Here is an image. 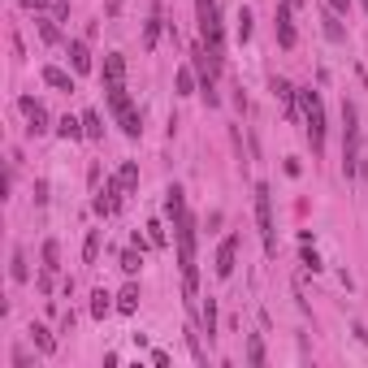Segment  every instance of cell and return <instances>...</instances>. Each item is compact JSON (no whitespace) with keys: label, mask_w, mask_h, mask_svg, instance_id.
Instances as JSON below:
<instances>
[{"label":"cell","mask_w":368,"mask_h":368,"mask_svg":"<svg viewBox=\"0 0 368 368\" xmlns=\"http://www.w3.org/2000/svg\"><path fill=\"white\" fill-rule=\"evenodd\" d=\"M174 238H178V269H182V286H186V307L195 312V290H199V265H195V217L182 213L174 221Z\"/></svg>","instance_id":"obj_1"},{"label":"cell","mask_w":368,"mask_h":368,"mask_svg":"<svg viewBox=\"0 0 368 368\" xmlns=\"http://www.w3.org/2000/svg\"><path fill=\"white\" fill-rule=\"evenodd\" d=\"M299 113H303V130H307V143L312 152H325V104H321V91L317 87H303L299 91Z\"/></svg>","instance_id":"obj_2"},{"label":"cell","mask_w":368,"mask_h":368,"mask_svg":"<svg viewBox=\"0 0 368 368\" xmlns=\"http://www.w3.org/2000/svg\"><path fill=\"white\" fill-rule=\"evenodd\" d=\"M359 161H364V152H359V113H355L351 100H342V174H347V182L359 174Z\"/></svg>","instance_id":"obj_3"},{"label":"cell","mask_w":368,"mask_h":368,"mask_svg":"<svg viewBox=\"0 0 368 368\" xmlns=\"http://www.w3.org/2000/svg\"><path fill=\"white\" fill-rule=\"evenodd\" d=\"M256 221H260V238H265V251L278 256V230H273V191L269 182H256Z\"/></svg>","instance_id":"obj_4"},{"label":"cell","mask_w":368,"mask_h":368,"mask_svg":"<svg viewBox=\"0 0 368 368\" xmlns=\"http://www.w3.org/2000/svg\"><path fill=\"white\" fill-rule=\"evenodd\" d=\"M195 14H199V39L208 48H217L221 52V9H217V0H195Z\"/></svg>","instance_id":"obj_5"},{"label":"cell","mask_w":368,"mask_h":368,"mask_svg":"<svg viewBox=\"0 0 368 368\" xmlns=\"http://www.w3.org/2000/svg\"><path fill=\"white\" fill-rule=\"evenodd\" d=\"M191 65H195V74H199V83H213L217 74H221V52L217 48H208V43H199L195 52H191Z\"/></svg>","instance_id":"obj_6"},{"label":"cell","mask_w":368,"mask_h":368,"mask_svg":"<svg viewBox=\"0 0 368 368\" xmlns=\"http://www.w3.org/2000/svg\"><path fill=\"white\" fill-rule=\"evenodd\" d=\"M122 195H126V186L117 182V174H113V178H104V191L95 195V213H100V217H113V213H117V204H122Z\"/></svg>","instance_id":"obj_7"},{"label":"cell","mask_w":368,"mask_h":368,"mask_svg":"<svg viewBox=\"0 0 368 368\" xmlns=\"http://www.w3.org/2000/svg\"><path fill=\"white\" fill-rule=\"evenodd\" d=\"M18 109H22V113H26V122H31V126H26L31 135H48V109H43V100L22 95V100H18Z\"/></svg>","instance_id":"obj_8"},{"label":"cell","mask_w":368,"mask_h":368,"mask_svg":"<svg viewBox=\"0 0 368 368\" xmlns=\"http://www.w3.org/2000/svg\"><path fill=\"white\" fill-rule=\"evenodd\" d=\"M290 9H295L290 0H282L278 14H273V31H278V43H282V48H295V39H299V35H295V18H290Z\"/></svg>","instance_id":"obj_9"},{"label":"cell","mask_w":368,"mask_h":368,"mask_svg":"<svg viewBox=\"0 0 368 368\" xmlns=\"http://www.w3.org/2000/svg\"><path fill=\"white\" fill-rule=\"evenodd\" d=\"M161 26H165V9H161V0H156V5H152V14H147V22H143V52H156Z\"/></svg>","instance_id":"obj_10"},{"label":"cell","mask_w":368,"mask_h":368,"mask_svg":"<svg viewBox=\"0 0 368 368\" xmlns=\"http://www.w3.org/2000/svg\"><path fill=\"white\" fill-rule=\"evenodd\" d=\"M234 265H238V238L230 234V238L217 247V265H213V269H217V278H230V273H234Z\"/></svg>","instance_id":"obj_11"},{"label":"cell","mask_w":368,"mask_h":368,"mask_svg":"<svg viewBox=\"0 0 368 368\" xmlns=\"http://www.w3.org/2000/svg\"><path fill=\"white\" fill-rule=\"evenodd\" d=\"M273 95L282 100V109H286V117L295 122V117H299V87H290L286 78H273Z\"/></svg>","instance_id":"obj_12"},{"label":"cell","mask_w":368,"mask_h":368,"mask_svg":"<svg viewBox=\"0 0 368 368\" xmlns=\"http://www.w3.org/2000/svg\"><path fill=\"white\" fill-rule=\"evenodd\" d=\"M117 83H126V57L122 52H109V57H104V87H117Z\"/></svg>","instance_id":"obj_13"},{"label":"cell","mask_w":368,"mask_h":368,"mask_svg":"<svg viewBox=\"0 0 368 368\" xmlns=\"http://www.w3.org/2000/svg\"><path fill=\"white\" fill-rule=\"evenodd\" d=\"M104 95H109V113L113 117H122V113H130L135 104H130V95H126V83H117V87H104Z\"/></svg>","instance_id":"obj_14"},{"label":"cell","mask_w":368,"mask_h":368,"mask_svg":"<svg viewBox=\"0 0 368 368\" xmlns=\"http://www.w3.org/2000/svg\"><path fill=\"white\" fill-rule=\"evenodd\" d=\"M70 65H74V74H91V52L83 39H70Z\"/></svg>","instance_id":"obj_15"},{"label":"cell","mask_w":368,"mask_h":368,"mask_svg":"<svg viewBox=\"0 0 368 368\" xmlns=\"http://www.w3.org/2000/svg\"><path fill=\"white\" fill-rule=\"evenodd\" d=\"M39 74H43V83H48V87H57V91H65V95L74 91V78H70V74H65L61 65H43Z\"/></svg>","instance_id":"obj_16"},{"label":"cell","mask_w":368,"mask_h":368,"mask_svg":"<svg viewBox=\"0 0 368 368\" xmlns=\"http://www.w3.org/2000/svg\"><path fill=\"white\" fill-rule=\"evenodd\" d=\"M338 18H342L338 9H325V14H321V26H325V39H334V43H342V39H347V31H342V22H338Z\"/></svg>","instance_id":"obj_17"},{"label":"cell","mask_w":368,"mask_h":368,"mask_svg":"<svg viewBox=\"0 0 368 368\" xmlns=\"http://www.w3.org/2000/svg\"><path fill=\"white\" fill-rule=\"evenodd\" d=\"M174 87H178V95H195V87H199L195 65H182V70H178V78H174Z\"/></svg>","instance_id":"obj_18"},{"label":"cell","mask_w":368,"mask_h":368,"mask_svg":"<svg viewBox=\"0 0 368 368\" xmlns=\"http://www.w3.org/2000/svg\"><path fill=\"white\" fill-rule=\"evenodd\" d=\"M165 213H169L174 221L186 213V195H182V186H169V191H165Z\"/></svg>","instance_id":"obj_19"},{"label":"cell","mask_w":368,"mask_h":368,"mask_svg":"<svg viewBox=\"0 0 368 368\" xmlns=\"http://www.w3.org/2000/svg\"><path fill=\"white\" fill-rule=\"evenodd\" d=\"M113 307H117V303H113V295H109V290H95V295H91V317H95V321H104Z\"/></svg>","instance_id":"obj_20"},{"label":"cell","mask_w":368,"mask_h":368,"mask_svg":"<svg viewBox=\"0 0 368 368\" xmlns=\"http://www.w3.org/2000/svg\"><path fill=\"white\" fill-rule=\"evenodd\" d=\"M9 278L14 282H26L31 278V265H26V251L22 247H14V256H9Z\"/></svg>","instance_id":"obj_21"},{"label":"cell","mask_w":368,"mask_h":368,"mask_svg":"<svg viewBox=\"0 0 368 368\" xmlns=\"http://www.w3.org/2000/svg\"><path fill=\"white\" fill-rule=\"evenodd\" d=\"M199 317H204V334H208V342H213V338H217V299H204Z\"/></svg>","instance_id":"obj_22"},{"label":"cell","mask_w":368,"mask_h":368,"mask_svg":"<svg viewBox=\"0 0 368 368\" xmlns=\"http://www.w3.org/2000/svg\"><path fill=\"white\" fill-rule=\"evenodd\" d=\"M57 135H61V139H70V143H74V139H83V135H87V130H83V117H70V113H65V117L57 122Z\"/></svg>","instance_id":"obj_23"},{"label":"cell","mask_w":368,"mask_h":368,"mask_svg":"<svg viewBox=\"0 0 368 368\" xmlns=\"http://www.w3.org/2000/svg\"><path fill=\"white\" fill-rule=\"evenodd\" d=\"M117 126H122V135H126V139H139V135H143V117H139L135 109H130V113H122V117H117Z\"/></svg>","instance_id":"obj_24"},{"label":"cell","mask_w":368,"mask_h":368,"mask_svg":"<svg viewBox=\"0 0 368 368\" xmlns=\"http://www.w3.org/2000/svg\"><path fill=\"white\" fill-rule=\"evenodd\" d=\"M100 243H104V230H91V234H87V243H83V265H95Z\"/></svg>","instance_id":"obj_25"},{"label":"cell","mask_w":368,"mask_h":368,"mask_svg":"<svg viewBox=\"0 0 368 368\" xmlns=\"http://www.w3.org/2000/svg\"><path fill=\"white\" fill-rule=\"evenodd\" d=\"M31 342L39 347V355H52V351H57V342H52V334H48L43 325H31Z\"/></svg>","instance_id":"obj_26"},{"label":"cell","mask_w":368,"mask_h":368,"mask_svg":"<svg viewBox=\"0 0 368 368\" xmlns=\"http://www.w3.org/2000/svg\"><path fill=\"white\" fill-rule=\"evenodd\" d=\"M43 269H48V273H57V269H61V247H57V238H48V243H43Z\"/></svg>","instance_id":"obj_27"},{"label":"cell","mask_w":368,"mask_h":368,"mask_svg":"<svg viewBox=\"0 0 368 368\" xmlns=\"http://www.w3.org/2000/svg\"><path fill=\"white\" fill-rule=\"evenodd\" d=\"M117 182H122L126 191H135V186H139V161H122V169H117Z\"/></svg>","instance_id":"obj_28"},{"label":"cell","mask_w":368,"mask_h":368,"mask_svg":"<svg viewBox=\"0 0 368 368\" xmlns=\"http://www.w3.org/2000/svg\"><path fill=\"white\" fill-rule=\"evenodd\" d=\"M39 39H43V43H61V26H57V18H39Z\"/></svg>","instance_id":"obj_29"},{"label":"cell","mask_w":368,"mask_h":368,"mask_svg":"<svg viewBox=\"0 0 368 368\" xmlns=\"http://www.w3.org/2000/svg\"><path fill=\"white\" fill-rule=\"evenodd\" d=\"M247 364H251V368L265 364V342H260V334H251V338H247Z\"/></svg>","instance_id":"obj_30"},{"label":"cell","mask_w":368,"mask_h":368,"mask_svg":"<svg viewBox=\"0 0 368 368\" xmlns=\"http://www.w3.org/2000/svg\"><path fill=\"white\" fill-rule=\"evenodd\" d=\"M135 307H139V286L130 282V286L117 295V312H135Z\"/></svg>","instance_id":"obj_31"},{"label":"cell","mask_w":368,"mask_h":368,"mask_svg":"<svg viewBox=\"0 0 368 368\" xmlns=\"http://www.w3.org/2000/svg\"><path fill=\"white\" fill-rule=\"evenodd\" d=\"M238 26H234V35H238V43H247L251 39V9H238V18H234Z\"/></svg>","instance_id":"obj_32"},{"label":"cell","mask_w":368,"mask_h":368,"mask_svg":"<svg viewBox=\"0 0 368 368\" xmlns=\"http://www.w3.org/2000/svg\"><path fill=\"white\" fill-rule=\"evenodd\" d=\"M83 130H87V139H100L104 135V122H100V113L91 109V113H83Z\"/></svg>","instance_id":"obj_33"},{"label":"cell","mask_w":368,"mask_h":368,"mask_svg":"<svg viewBox=\"0 0 368 368\" xmlns=\"http://www.w3.org/2000/svg\"><path fill=\"white\" fill-rule=\"evenodd\" d=\"M143 265V251H122V273H139Z\"/></svg>","instance_id":"obj_34"},{"label":"cell","mask_w":368,"mask_h":368,"mask_svg":"<svg viewBox=\"0 0 368 368\" xmlns=\"http://www.w3.org/2000/svg\"><path fill=\"white\" fill-rule=\"evenodd\" d=\"M52 18L65 22V18H70V0H52Z\"/></svg>","instance_id":"obj_35"},{"label":"cell","mask_w":368,"mask_h":368,"mask_svg":"<svg viewBox=\"0 0 368 368\" xmlns=\"http://www.w3.org/2000/svg\"><path fill=\"white\" fill-rule=\"evenodd\" d=\"M303 265H307L312 273H317V269H321V256H317V251H312V247H303Z\"/></svg>","instance_id":"obj_36"},{"label":"cell","mask_w":368,"mask_h":368,"mask_svg":"<svg viewBox=\"0 0 368 368\" xmlns=\"http://www.w3.org/2000/svg\"><path fill=\"white\" fill-rule=\"evenodd\" d=\"M147 230H152V243H156V247H165V230H161V221H152Z\"/></svg>","instance_id":"obj_37"},{"label":"cell","mask_w":368,"mask_h":368,"mask_svg":"<svg viewBox=\"0 0 368 368\" xmlns=\"http://www.w3.org/2000/svg\"><path fill=\"white\" fill-rule=\"evenodd\" d=\"M35 204H48V182H35Z\"/></svg>","instance_id":"obj_38"},{"label":"cell","mask_w":368,"mask_h":368,"mask_svg":"<svg viewBox=\"0 0 368 368\" xmlns=\"http://www.w3.org/2000/svg\"><path fill=\"white\" fill-rule=\"evenodd\" d=\"M52 0H22V9H48Z\"/></svg>","instance_id":"obj_39"},{"label":"cell","mask_w":368,"mask_h":368,"mask_svg":"<svg viewBox=\"0 0 368 368\" xmlns=\"http://www.w3.org/2000/svg\"><path fill=\"white\" fill-rule=\"evenodd\" d=\"M330 9H338V14H351V0H330Z\"/></svg>","instance_id":"obj_40"},{"label":"cell","mask_w":368,"mask_h":368,"mask_svg":"<svg viewBox=\"0 0 368 368\" xmlns=\"http://www.w3.org/2000/svg\"><path fill=\"white\" fill-rule=\"evenodd\" d=\"M359 174H364V182H368V156H364V161H359Z\"/></svg>","instance_id":"obj_41"},{"label":"cell","mask_w":368,"mask_h":368,"mask_svg":"<svg viewBox=\"0 0 368 368\" xmlns=\"http://www.w3.org/2000/svg\"><path fill=\"white\" fill-rule=\"evenodd\" d=\"M122 9V0H109V14H117Z\"/></svg>","instance_id":"obj_42"},{"label":"cell","mask_w":368,"mask_h":368,"mask_svg":"<svg viewBox=\"0 0 368 368\" xmlns=\"http://www.w3.org/2000/svg\"><path fill=\"white\" fill-rule=\"evenodd\" d=\"M290 5H295V9H299V5H303V0H290Z\"/></svg>","instance_id":"obj_43"},{"label":"cell","mask_w":368,"mask_h":368,"mask_svg":"<svg viewBox=\"0 0 368 368\" xmlns=\"http://www.w3.org/2000/svg\"><path fill=\"white\" fill-rule=\"evenodd\" d=\"M364 9H368V0H364Z\"/></svg>","instance_id":"obj_44"}]
</instances>
